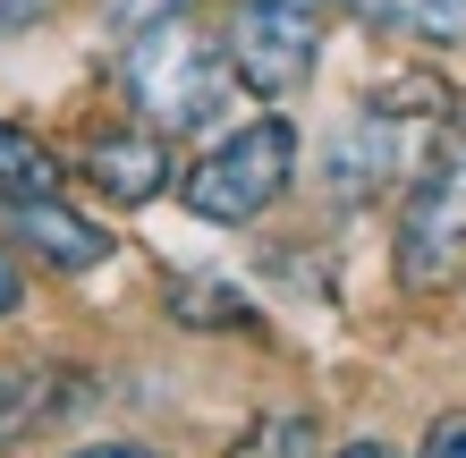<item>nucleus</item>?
<instances>
[{"mask_svg": "<svg viewBox=\"0 0 466 458\" xmlns=\"http://www.w3.org/2000/svg\"><path fill=\"white\" fill-rule=\"evenodd\" d=\"M229 51L204 35L196 17H161L145 35H127L119 51V94L127 111L153 127V137H187V127H212L229 102Z\"/></svg>", "mask_w": 466, "mask_h": 458, "instance_id": "1", "label": "nucleus"}, {"mask_svg": "<svg viewBox=\"0 0 466 458\" xmlns=\"http://www.w3.org/2000/svg\"><path fill=\"white\" fill-rule=\"evenodd\" d=\"M458 280H466V102L441 119L424 178L407 187V212H399V289L432 298Z\"/></svg>", "mask_w": 466, "mask_h": 458, "instance_id": "2", "label": "nucleus"}, {"mask_svg": "<svg viewBox=\"0 0 466 458\" xmlns=\"http://www.w3.org/2000/svg\"><path fill=\"white\" fill-rule=\"evenodd\" d=\"M289 178H297V127L289 119H246L238 137H221L187 170V212L238 229V221H255V212L280 204Z\"/></svg>", "mask_w": 466, "mask_h": 458, "instance_id": "3", "label": "nucleus"}, {"mask_svg": "<svg viewBox=\"0 0 466 458\" xmlns=\"http://www.w3.org/2000/svg\"><path fill=\"white\" fill-rule=\"evenodd\" d=\"M221 51H229V76L246 94L280 102V94L306 86L314 60H322V9H297V0H238Z\"/></svg>", "mask_w": 466, "mask_h": 458, "instance_id": "4", "label": "nucleus"}, {"mask_svg": "<svg viewBox=\"0 0 466 458\" xmlns=\"http://www.w3.org/2000/svg\"><path fill=\"white\" fill-rule=\"evenodd\" d=\"M0 229L17 247H35L51 272H94L111 255V229H94L86 212H68L60 196H0Z\"/></svg>", "mask_w": 466, "mask_h": 458, "instance_id": "5", "label": "nucleus"}, {"mask_svg": "<svg viewBox=\"0 0 466 458\" xmlns=\"http://www.w3.org/2000/svg\"><path fill=\"white\" fill-rule=\"evenodd\" d=\"M86 178L111 204H153L161 187H170V145H161L153 127H102L86 145Z\"/></svg>", "mask_w": 466, "mask_h": 458, "instance_id": "6", "label": "nucleus"}, {"mask_svg": "<svg viewBox=\"0 0 466 458\" xmlns=\"http://www.w3.org/2000/svg\"><path fill=\"white\" fill-rule=\"evenodd\" d=\"M76 399V382H68V365H0V450H17L25 433H43L51 416H60Z\"/></svg>", "mask_w": 466, "mask_h": 458, "instance_id": "7", "label": "nucleus"}, {"mask_svg": "<svg viewBox=\"0 0 466 458\" xmlns=\"http://www.w3.org/2000/svg\"><path fill=\"white\" fill-rule=\"evenodd\" d=\"M381 35H416V43H466V0H348Z\"/></svg>", "mask_w": 466, "mask_h": 458, "instance_id": "8", "label": "nucleus"}, {"mask_svg": "<svg viewBox=\"0 0 466 458\" xmlns=\"http://www.w3.org/2000/svg\"><path fill=\"white\" fill-rule=\"evenodd\" d=\"M0 196H60V161H51L43 137L0 119Z\"/></svg>", "mask_w": 466, "mask_h": 458, "instance_id": "9", "label": "nucleus"}, {"mask_svg": "<svg viewBox=\"0 0 466 458\" xmlns=\"http://www.w3.org/2000/svg\"><path fill=\"white\" fill-rule=\"evenodd\" d=\"M229 458H314V416H263Z\"/></svg>", "mask_w": 466, "mask_h": 458, "instance_id": "10", "label": "nucleus"}, {"mask_svg": "<svg viewBox=\"0 0 466 458\" xmlns=\"http://www.w3.org/2000/svg\"><path fill=\"white\" fill-rule=\"evenodd\" d=\"M196 0H102V25L111 35H145V25H161V17H187Z\"/></svg>", "mask_w": 466, "mask_h": 458, "instance_id": "11", "label": "nucleus"}, {"mask_svg": "<svg viewBox=\"0 0 466 458\" xmlns=\"http://www.w3.org/2000/svg\"><path fill=\"white\" fill-rule=\"evenodd\" d=\"M424 458H466V416H441L424 433Z\"/></svg>", "mask_w": 466, "mask_h": 458, "instance_id": "12", "label": "nucleus"}, {"mask_svg": "<svg viewBox=\"0 0 466 458\" xmlns=\"http://www.w3.org/2000/svg\"><path fill=\"white\" fill-rule=\"evenodd\" d=\"M43 9H51V0H0V35H25Z\"/></svg>", "mask_w": 466, "mask_h": 458, "instance_id": "13", "label": "nucleus"}, {"mask_svg": "<svg viewBox=\"0 0 466 458\" xmlns=\"http://www.w3.org/2000/svg\"><path fill=\"white\" fill-rule=\"evenodd\" d=\"M17 306H25V280H17V263L0 255V314H17Z\"/></svg>", "mask_w": 466, "mask_h": 458, "instance_id": "14", "label": "nucleus"}, {"mask_svg": "<svg viewBox=\"0 0 466 458\" xmlns=\"http://www.w3.org/2000/svg\"><path fill=\"white\" fill-rule=\"evenodd\" d=\"M76 458H161V450H145V442H94V450H76Z\"/></svg>", "mask_w": 466, "mask_h": 458, "instance_id": "15", "label": "nucleus"}, {"mask_svg": "<svg viewBox=\"0 0 466 458\" xmlns=\"http://www.w3.org/2000/svg\"><path fill=\"white\" fill-rule=\"evenodd\" d=\"M339 458H399V450H381V442H356V450H339Z\"/></svg>", "mask_w": 466, "mask_h": 458, "instance_id": "16", "label": "nucleus"}, {"mask_svg": "<svg viewBox=\"0 0 466 458\" xmlns=\"http://www.w3.org/2000/svg\"><path fill=\"white\" fill-rule=\"evenodd\" d=\"M297 9H322V0H297Z\"/></svg>", "mask_w": 466, "mask_h": 458, "instance_id": "17", "label": "nucleus"}]
</instances>
